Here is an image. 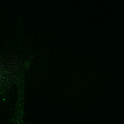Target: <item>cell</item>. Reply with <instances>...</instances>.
<instances>
[{"label":"cell","instance_id":"1","mask_svg":"<svg viewBox=\"0 0 124 124\" xmlns=\"http://www.w3.org/2000/svg\"></svg>","mask_w":124,"mask_h":124}]
</instances>
